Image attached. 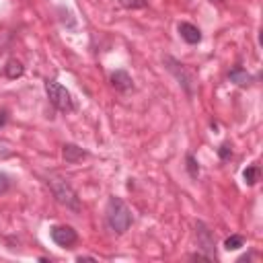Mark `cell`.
Returning a JSON list of instances; mask_svg holds the SVG:
<instances>
[{
  "instance_id": "1",
  "label": "cell",
  "mask_w": 263,
  "mask_h": 263,
  "mask_svg": "<svg viewBox=\"0 0 263 263\" xmlns=\"http://www.w3.org/2000/svg\"><path fill=\"white\" fill-rule=\"evenodd\" d=\"M45 183H47L51 195L55 197V201H58L60 205H64L66 210H70V212H74V214H78V212L82 210V203H80L78 193L72 189V185H70L60 173H49V175L45 177Z\"/></svg>"
},
{
  "instance_id": "2",
  "label": "cell",
  "mask_w": 263,
  "mask_h": 263,
  "mask_svg": "<svg viewBox=\"0 0 263 263\" xmlns=\"http://www.w3.org/2000/svg\"><path fill=\"white\" fill-rule=\"evenodd\" d=\"M105 218H107V224L109 228L115 232V234H125L134 222V216H132V210L127 208V203L117 197V195H111L109 201H107V208H105Z\"/></svg>"
},
{
  "instance_id": "3",
  "label": "cell",
  "mask_w": 263,
  "mask_h": 263,
  "mask_svg": "<svg viewBox=\"0 0 263 263\" xmlns=\"http://www.w3.org/2000/svg\"><path fill=\"white\" fill-rule=\"evenodd\" d=\"M45 95H47L49 103L62 113H72L76 109V105L72 101V95L66 90V86H62L55 80H45Z\"/></svg>"
},
{
  "instance_id": "4",
  "label": "cell",
  "mask_w": 263,
  "mask_h": 263,
  "mask_svg": "<svg viewBox=\"0 0 263 263\" xmlns=\"http://www.w3.org/2000/svg\"><path fill=\"white\" fill-rule=\"evenodd\" d=\"M195 242H197V251L205 253L208 257H212L216 261V238H214V232L201 220L195 222Z\"/></svg>"
},
{
  "instance_id": "5",
  "label": "cell",
  "mask_w": 263,
  "mask_h": 263,
  "mask_svg": "<svg viewBox=\"0 0 263 263\" xmlns=\"http://www.w3.org/2000/svg\"><path fill=\"white\" fill-rule=\"evenodd\" d=\"M164 66H166V70L177 78V82L183 86V90L191 97L193 95V76H191V72L181 64V62H177L173 55H164Z\"/></svg>"
},
{
  "instance_id": "6",
  "label": "cell",
  "mask_w": 263,
  "mask_h": 263,
  "mask_svg": "<svg viewBox=\"0 0 263 263\" xmlns=\"http://www.w3.org/2000/svg\"><path fill=\"white\" fill-rule=\"evenodd\" d=\"M49 236H51V240L58 247H64V249L76 245V240H78V232L72 226H68V224H55V226H51L49 228Z\"/></svg>"
},
{
  "instance_id": "7",
  "label": "cell",
  "mask_w": 263,
  "mask_h": 263,
  "mask_svg": "<svg viewBox=\"0 0 263 263\" xmlns=\"http://www.w3.org/2000/svg\"><path fill=\"white\" fill-rule=\"evenodd\" d=\"M177 31H179L181 39H183L185 43H189V45H197V43L201 41V31H199V27H195L193 23L181 21V23L177 25Z\"/></svg>"
},
{
  "instance_id": "8",
  "label": "cell",
  "mask_w": 263,
  "mask_h": 263,
  "mask_svg": "<svg viewBox=\"0 0 263 263\" xmlns=\"http://www.w3.org/2000/svg\"><path fill=\"white\" fill-rule=\"evenodd\" d=\"M228 80L232 84L240 86V88H247V86H251L255 82V76H251L242 66H234V68L228 70Z\"/></svg>"
},
{
  "instance_id": "9",
  "label": "cell",
  "mask_w": 263,
  "mask_h": 263,
  "mask_svg": "<svg viewBox=\"0 0 263 263\" xmlns=\"http://www.w3.org/2000/svg\"><path fill=\"white\" fill-rule=\"evenodd\" d=\"M109 80H111V86H113L115 90H119V92H127V90L134 88V80H132V76H129L125 70H115V72H111Z\"/></svg>"
},
{
  "instance_id": "10",
  "label": "cell",
  "mask_w": 263,
  "mask_h": 263,
  "mask_svg": "<svg viewBox=\"0 0 263 263\" xmlns=\"http://www.w3.org/2000/svg\"><path fill=\"white\" fill-rule=\"evenodd\" d=\"M86 156H88V152L82 150V148L76 146V144H64V146H62V158H64L68 164H76V162H80V160L86 158Z\"/></svg>"
},
{
  "instance_id": "11",
  "label": "cell",
  "mask_w": 263,
  "mask_h": 263,
  "mask_svg": "<svg viewBox=\"0 0 263 263\" xmlns=\"http://www.w3.org/2000/svg\"><path fill=\"white\" fill-rule=\"evenodd\" d=\"M4 74H6V78L16 80V78H21V76L25 74V66H23L18 60L10 58V60L6 62V66H4Z\"/></svg>"
},
{
  "instance_id": "12",
  "label": "cell",
  "mask_w": 263,
  "mask_h": 263,
  "mask_svg": "<svg viewBox=\"0 0 263 263\" xmlns=\"http://www.w3.org/2000/svg\"><path fill=\"white\" fill-rule=\"evenodd\" d=\"M259 177H261V168H259V164H251V166H247V168L242 171V179H245V183L251 185V187L257 185Z\"/></svg>"
},
{
  "instance_id": "13",
  "label": "cell",
  "mask_w": 263,
  "mask_h": 263,
  "mask_svg": "<svg viewBox=\"0 0 263 263\" xmlns=\"http://www.w3.org/2000/svg\"><path fill=\"white\" fill-rule=\"evenodd\" d=\"M185 168H187V173H189L191 179H197L199 177V162H197V158L191 152L185 156Z\"/></svg>"
},
{
  "instance_id": "14",
  "label": "cell",
  "mask_w": 263,
  "mask_h": 263,
  "mask_svg": "<svg viewBox=\"0 0 263 263\" xmlns=\"http://www.w3.org/2000/svg\"><path fill=\"white\" fill-rule=\"evenodd\" d=\"M240 247H245V236H242V234H230V236L224 240V249H226V251H236V249H240Z\"/></svg>"
},
{
  "instance_id": "15",
  "label": "cell",
  "mask_w": 263,
  "mask_h": 263,
  "mask_svg": "<svg viewBox=\"0 0 263 263\" xmlns=\"http://www.w3.org/2000/svg\"><path fill=\"white\" fill-rule=\"evenodd\" d=\"M119 4L127 10H136V8H146L148 0H119Z\"/></svg>"
},
{
  "instance_id": "16",
  "label": "cell",
  "mask_w": 263,
  "mask_h": 263,
  "mask_svg": "<svg viewBox=\"0 0 263 263\" xmlns=\"http://www.w3.org/2000/svg\"><path fill=\"white\" fill-rule=\"evenodd\" d=\"M12 187V181H10V177L6 175V173H2L0 171V195H4L8 189Z\"/></svg>"
},
{
  "instance_id": "17",
  "label": "cell",
  "mask_w": 263,
  "mask_h": 263,
  "mask_svg": "<svg viewBox=\"0 0 263 263\" xmlns=\"http://www.w3.org/2000/svg\"><path fill=\"white\" fill-rule=\"evenodd\" d=\"M218 156H220L222 160H228V158L232 156V146H230L228 142L220 144V148H218Z\"/></svg>"
},
{
  "instance_id": "18",
  "label": "cell",
  "mask_w": 263,
  "mask_h": 263,
  "mask_svg": "<svg viewBox=\"0 0 263 263\" xmlns=\"http://www.w3.org/2000/svg\"><path fill=\"white\" fill-rule=\"evenodd\" d=\"M189 259H191V261H205V263H214V259H212V257H208V255H205V253H201V251L191 253V255H189Z\"/></svg>"
},
{
  "instance_id": "19",
  "label": "cell",
  "mask_w": 263,
  "mask_h": 263,
  "mask_svg": "<svg viewBox=\"0 0 263 263\" xmlns=\"http://www.w3.org/2000/svg\"><path fill=\"white\" fill-rule=\"evenodd\" d=\"M8 121V111L6 109H0V127H4Z\"/></svg>"
},
{
  "instance_id": "20",
  "label": "cell",
  "mask_w": 263,
  "mask_h": 263,
  "mask_svg": "<svg viewBox=\"0 0 263 263\" xmlns=\"http://www.w3.org/2000/svg\"><path fill=\"white\" fill-rule=\"evenodd\" d=\"M76 261L82 263V261H97V259H95V257H82V255H80V257H76Z\"/></svg>"
},
{
  "instance_id": "21",
  "label": "cell",
  "mask_w": 263,
  "mask_h": 263,
  "mask_svg": "<svg viewBox=\"0 0 263 263\" xmlns=\"http://www.w3.org/2000/svg\"><path fill=\"white\" fill-rule=\"evenodd\" d=\"M210 2H212V4H214V2H216V4H224V0H210Z\"/></svg>"
}]
</instances>
